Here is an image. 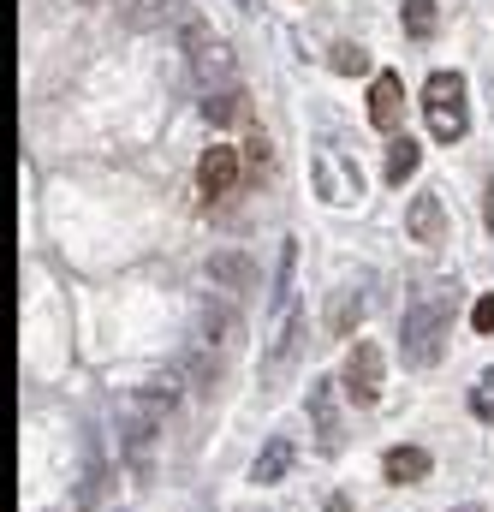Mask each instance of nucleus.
I'll return each mask as SVG.
<instances>
[{"mask_svg":"<svg viewBox=\"0 0 494 512\" xmlns=\"http://www.w3.org/2000/svg\"><path fill=\"white\" fill-rule=\"evenodd\" d=\"M203 280H209V292L215 298H227V304H239V298H250L256 292V256L245 251H209L203 256Z\"/></svg>","mask_w":494,"mask_h":512,"instance_id":"20e7f679","label":"nucleus"},{"mask_svg":"<svg viewBox=\"0 0 494 512\" xmlns=\"http://www.w3.org/2000/svg\"><path fill=\"white\" fill-rule=\"evenodd\" d=\"M447 334H453V286L417 292V298L405 304V316H399V352H405V364L429 370V364L447 352Z\"/></svg>","mask_w":494,"mask_h":512,"instance_id":"f257e3e1","label":"nucleus"},{"mask_svg":"<svg viewBox=\"0 0 494 512\" xmlns=\"http://www.w3.org/2000/svg\"><path fill=\"white\" fill-rule=\"evenodd\" d=\"M370 126L375 131H399L405 126V84L393 72H381L370 84Z\"/></svg>","mask_w":494,"mask_h":512,"instance_id":"9b49d317","label":"nucleus"},{"mask_svg":"<svg viewBox=\"0 0 494 512\" xmlns=\"http://www.w3.org/2000/svg\"><path fill=\"white\" fill-rule=\"evenodd\" d=\"M471 328H477V334H494V292H489V298H477V310H471Z\"/></svg>","mask_w":494,"mask_h":512,"instance_id":"412c9836","label":"nucleus"},{"mask_svg":"<svg viewBox=\"0 0 494 512\" xmlns=\"http://www.w3.org/2000/svg\"><path fill=\"white\" fill-rule=\"evenodd\" d=\"M381 477L387 483H423L429 477V453L423 447H387L381 453Z\"/></svg>","mask_w":494,"mask_h":512,"instance_id":"dca6fc26","label":"nucleus"},{"mask_svg":"<svg viewBox=\"0 0 494 512\" xmlns=\"http://www.w3.org/2000/svg\"><path fill=\"white\" fill-rule=\"evenodd\" d=\"M364 316H370V298H364L358 286H340V292H328V316H322V328H328L334 340H352V334L364 328Z\"/></svg>","mask_w":494,"mask_h":512,"instance_id":"6e6552de","label":"nucleus"},{"mask_svg":"<svg viewBox=\"0 0 494 512\" xmlns=\"http://www.w3.org/2000/svg\"><path fill=\"white\" fill-rule=\"evenodd\" d=\"M405 233H411L417 245H447V209H441L435 191L411 197V209H405Z\"/></svg>","mask_w":494,"mask_h":512,"instance_id":"1a4fd4ad","label":"nucleus"},{"mask_svg":"<svg viewBox=\"0 0 494 512\" xmlns=\"http://www.w3.org/2000/svg\"><path fill=\"white\" fill-rule=\"evenodd\" d=\"M453 512H483V507H453Z\"/></svg>","mask_w":494,"mask_h":512,"instance_id":"b1692460","label":"nucleus"},{"mask_svg":"<svg viewBox=\"0 0 494 512\" xmlns=\"http://www.w3.org/2000/svg\"><path fill=\"white\" fill-rule=\"evenodd\" d=\"M131 30H155L167 18H191V0H114Z\"/></svg>","mask_w":494,"mask_h":512,"instance_id":"ddd939ff","label":"nucleus"},{"mask_svg":"<svg viewBox=\"0 0 494 512\" xmlns=\"http://www.w3.org/2000/svg\"><path fill=\"white\" fill-rule=\"evenodd\" d=\"M245 155L256 161V167H268V137H250V143H245Z\"/></svg>","mask_w":494,"mask_h":512,"instance_id":"4be33fe9","label":"nucleus"},{"mask_svg":"<svg viewBox=\"0 0 494 512\" xmlns=\"http://www.w3.org/2000/svg\"><path fill=\"white\" fill-rule=\"evenodd\" d=\"M346 393L358 399V405H375L381 399V346L375 340H358L352 352H346Z\"/></svg>","mask_w":494,"mask_h":512,"instance_id":"423d86ee","label":"nucleus"},{"mask_svg":"<svg viewBox=\"0 0 494 512\" xmlns=\"http://www.w3.org/2000/svg\"><path fill=\"white\" fill-rule=\"evenodd\" d=\"M334 387H340V382H310V417H316V429H322V447H328V453L340 447V405H334Z\"/></svg>","mask_w":494,"mask_h":512,"instance_id":"4468645a","label":"nucleus"},{"mask_svg":"<svg viewBox=\"0 0 494 512\" xmlns=\"http://www.w3.org/2000/svg\"><path fill=\"white\" fill-rule=\"evenodd\" d=\"M185 54H191V78L203 84V96H209V90H233V84H239V60H233L227 36H215L203 18H185Z\"/></svg>","mask_w":494,"mask_h":512,"instance_id":"f03ea898","label":"nucleus"},{"mask_svg":"<svg viewBox=\"0 0 494 512\" xmlns=\"http://www.w3.org/2000/svg\"><path fill=\"white\" fill-rule=\"evenodd\" d=\"M310 173H316V191H322V197H328V203H340V209H346V203H358V197H364V179H358V167H352V161H340V155H334V149H322V155H316V167H310Z\"/></svg>","mask_w":494,"mask_h":512,"instance_id":"0eeeda50","label":"nucleus"},{"mask_svg":"<svg viewBox=\"0 0 494 512\" xmlns=\"http://www.w3.org/2000/svg\"><path fill=\"white\" fill-rule=\"evenodd\" d=\"M334 72H346V78H352V72H370V48L340 42V48H334Z\"/></svg>","mask_w":494,"mask_h":512,"instance_id":"aec40b11","label":"nucleus"},{"mask_svg":"<svg viewBox=\"0 0 494 512\" xmlns=\"http://www.w3.org/2000/svg\"><path fill=\"white\" fill-rule=\"evenodd\" d=\"M245 114H250V108H245V90H239V84H233V90H209V96H203V120H209V126H239Z\"/></svg>","mask_w":494,"mask_h":512,"instance_id":"f3484780","label":"nucleus"},{"mask_svg":"<svg viewBox=\"0 0 494 512\" xmlns=\"http://www.w3.org/2000/svg\"><path fill=\"white\" fill-rule=\"evenodd\" d=\"M423 114H429V131L435 143H459L471 131V108H465V78L459 72H435L423 84Z\"/></svg>","mask_w":494,"mask_h":512,"instance_id":"7ed1b4c3","label":"nucleus"},{"mask_svg":"<svg viewBox=\"0 0 494 512\" xmlns=\"http://www.w3.org/2000/svg\"><path fill=\"white\" fill-rule=\"evenodd\" d=\"M399 18H405V36H417V42L435 36V0H405Z\"/></svg>","mask_w":494,"mask_h":512,"instance_id":"6ab92c4d","label":"nucleus"},{"mask_svg":"<svg viewBox=\"0 0 494 512\" xmlns=\"http://www.w3.org/2000/svg\"><path fill=\"white\" fill-rule=\"evenodd\" d=\"M197 185H203V197H227V191L239 185V149L215 143V149L197 161Z\"/></svg>","mask_w":494,"mask_h":512,"instance_id":"f8f14e48","label":"nucleus"},{"mask_svg":"<svg viewBox=\"0 0 494 512\" xmlns=\"http://www.w3.org/2000/svg\"><path fill=\"white\" fill-rule=\"evenodd\" d=\"M483 221L494 227V179H489V197H483Z\"/></svg>","mask_w":494,"mask_h":512,"instance_id":"5701e85b","label":"nucleus"},{"mask_svg":"<svg viewBox=\"0 0 494 512\" xmlns=\"http://www.w3.org/2000/svg\"><path fill=\"white\" fill-rule=\"evenodd\" d=\"M292 459H298V447H292L286 435H274V441L256 453V465H250V483H262V489H268V483H280V477L292 471Z\"/></svg>","mask_w":494,"mask_h":512,"instance_id":"2eb2a0df","label":"nucleus"},{"mask_svg":"<svg viewBox=\"0 0 494 512\" xmlns=\"http://www.w3.org/2000/svg\"><path fill=\"white\" fill-rule=\"evenodd\" d=\"M191 340H203L209 352H233L239 340H245V322H239V304H227V298H209L203 310H197V334Z\"/></svg>","mask_w":494,"mask_h":512,"instance_id":"39448f33","label":"nucleus"},{"mask_svg":"<svg viewBox=\"0 0 494 512\" xmlns=\"http://www.w3.org/2000/svg\"><path fill=\"white\" fill-rule=\"evenodd\" d=\"M417 161H423V149H417L411 137H393V143H387V179H393V185H405V179L417 173Z\"/></svg>","mask_w":494,"mask_h":512,"instance_id":"a211bd4d","label":"nucleus"},{"mask_svg":"<svg viewBox=\"0 0 494 512\" xmlns=\"http://www.w3.org/2000/svg\"><path fill=\"white\" fill-rule=\"evenodd\" d=\"M179 376H185L191 393H215L221 376H227V358H221V352H209L203 340H191V346H185V358H179Z\"/></svg>","mask_w":494,"mask_h":512,"instance_id":"9d476101","label":"nucleus"}]
</instances>
